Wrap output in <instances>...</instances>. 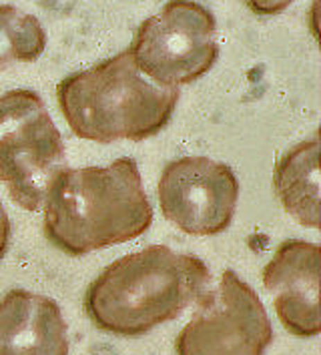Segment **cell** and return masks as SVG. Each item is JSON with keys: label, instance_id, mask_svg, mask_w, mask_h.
<instances>
[{"label": "cell", "instance_id": "6da1fadb", "mask_svg": "<svg viewBox=\"0 0 321 355\" xmlns=\"http://www.w3.org/2000/svg\"><path fill=\"white\" fill-rule=\"evenodd\" d=\"M42 233L58 251L83 257L129 243L153 223V207L137 163L64 168L42 201Z\"/></svg>", "mask_w": 321, "mask_h": 355}, {"label": "cell", "instance_id": "7a4b0ae2", "mask_svg": "<svg viewBox=\"0 0 321 355\" xmlns=\"http://www.w3.org/2000/svg\"><path fill=\"white\" fill-rule=\"evenodd\" d=\"M211 271L195 255L151 245L111 263L85 293L96 329L139 337L177 319L209 289Z\"/></svg>", "mask_w": 321, "mask_h": 355}, {"label": "cell", "instance_id": "3957f363", "mask_svg": "<svg viewBox=\"0 0 321 355\" xmlns=\"http://www.w3.org/2000/svg\"><path fill=\"white\" fill-rule=\"evenodd\" d=\"M58 109L75 137L101 145L141 143L161 132L179 103V89H167L143 75L129 51L57 85Z\"/></svg>", "mask_w": 321, "mask_h": 355}, {"label": "cell", "instance_id": "277c9868", "mask_svg": "<svg viewBox=\"0 0 321 355\" xmlns=\"http://www.w3.org/2000/svg\"><path fill=\"white\" fill-rule=\"evenodd\" d=\"M64 168V141L40 94L28 89L0 94V183L12 203L38 211Z\"/></svg>", "mask_w": 321, "mask_h": 355}, {"label": "cell", "instance_id": "5b68a950", "mask_svg": "<svg viewBox=\"0 0 321 355\" xmlns=\"http://www.w3.org/2000/svg\"><path fill=\"white\" fill-rule=\"evenodd\" d=\"M215 17L199 2L169 0L141 22L131 53L137 69L167 89L191 85L211 71L219 56Z\"/></svg>", "mask_w": 321, "mask_h": 355}, {"label": "cell", "instance_id": "8992f818", "mask_svg": "<svg viewBox=\"0 0 321 355\" xmlns=\"http://www.w3.org/2000/svg\"><path fill=\"white\" fill-rule=\"evenodd\" d=\"M273 327L263 303L235 271L227 269L215 289L197 301V311L179 331L177 355H265Z\"/></svg>", "mask_w": 321, "mask_h": 355}, {"label": "cell", "instance_id": "52a82bcc", "mask_svg": "<svg viewBox=\"0 0 321 355\" xmlns=\"http://www.w3.org/2000/svg\"><path fill=\"white\" fill-rule=\"evenodd\" d=\"M157 197L163 217L187 235H219L233 221L239 181L225 163L183 157L163 168Z\"/></svg>", "mask_w": 321, "mask_h": 355}, {"label": "cell", "instance_id": "ba28073f", "mask_svg": "<svg viewBox=\"0 0 321 355\" xmlns=\"http://www.w3.org/2000/svg\"><path fill=\"white\" fill-rule=\"evenodd\" d=\"M321 249L289 239L277 247L263 267V285L287 334L311 339L321 334L320 315Z\"/></svg>", "mask_w": 321, "mask_h": 355}, {"label": "cell", "instance_id": "9c48e42d", "mask_svg": "<svg viewBox=\"0 0 321 355\" xmlns=\"http://www.w3.org/2000/svg\"><path fill=\"white\" fill-rule=\"evenodd\" d=\"M0 355H69L67 321L57 301L8 291L0 300Z\"/></svg>", "mask_w": 321, "mask_h": 355}, {"label": "cell", "instance_id": "30bf717a", "mask_svg": "<svg viewBox=\"0 0 321 355\" xmlns=\"http://www.w3.org/2000/svg\"><path fill=\"white\" fill-rule=\"evenodd\" d=\"M320 135L285 150L273 171V191L297 223L320 227Z\"/></svg>", "mask_w": 321, "mask_h": 355}, {"label": "cell", "instance_id": "8fae6325", "mask_svg": "<svg viewBox=\"0 0 321 355\" xmlns=\"http://www.w3.org/2000/svg\"><path fill=\"white\" fill-rule=\"evenodd\" d=\"M46 49L42 24L12 4H0V69L35 62Z\"/></svg>", "mask_w": 321, "mask_h": 355}, {"label": "cell", "instance_id": "7c38bea8", "mask_svg": "<svg viewBox=\"0 0 321 355\" xmlns=\"http://www.w3.org/2000/svg\"><path fill=\"white\" fill-rule=\"evenodd\" d=\"M247 8L259 17H275L279 12H284L285 8H289L291 2L295 0H243Z\"/></svg>", "mask_w": 321, "mask_h": 355}, {"label": "cell", "instance_id": "4fadbf2b", "mask_svg": "<svg viewBox=\"0 0 321 355\" xmlns=\"http://www.w3.org/2000/svg\"><path fill=\"white\" fill-rule=\"evenodd\" d=\"M8 241H10V221H8L4 207L0 203V259L4 257V253L8 249Z\"/></svg>", "mask_w": 321, "mask_h": 355}]
</instances>
